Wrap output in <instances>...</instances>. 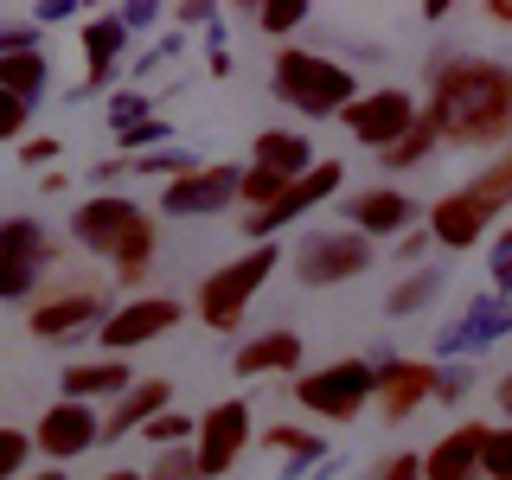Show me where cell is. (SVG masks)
Listing matches in <instances>:
<instances>
[{
  "instance_id": "obj_1",
  "label": "cell",
  "mask_w": 512,
  "mask_h": 480,
  "mask_svg": "<svg viewBox=\"0 0 512 480\" xmlns=\"http://www.w3.org/2000/svg\"><path fill=\"white\" fill-rule=\"evenodd\" d=\"M429 116H436L442 141L461 148H493L512 135V64L442 45L429 58Z\"/></svg>"
},
{
  "instance_id": "obj_2",
  "label": "cell",
  "mask_w": 512,
  "mask_h": 480,
  "mask_svg": "<svg viewBox=\"0 0 512 480\" xmlns=\"http://www.w3.org/2000/svg\"><path fill=\"white\" fill-rule=\"evenodd\" d=\"M71 237L96 256L116 263L122 282H141L154 263V218L141 212L135 199H84L71 212Z\"/></svg>"
},
{
  "instance_id": "obj_3",
  "label": "cell",
  "mask_w": 512,
  "mask_h": 480,
  "mask_svg": "<svg viewBox=\"0 0 512 480\" xmlns=\"http://www.w3.org/2000/svg\"><path fill=\"white\" fill-rule=\"evenodd\" d=\"M276 96L288 109H301V116H346L352 103H359V77L346 71V64H333V58H320L308 52V45H282L276 52Z\"/></svg>"
},
{
  "instance_id": "obj_4",
  "label": "cell",
  "mask_w": 512,
  "mask_h": 480,
  "mask_svg": "<svg viewBox=\"0 0 512 480\" xmlns=\"http://www.w3.org/2000/svg\"><path fill=\"white\" fill-rule=\"evenodd\" d=\"M276 263H282V244H256V250L237 256V263L212 269V276L199 282V320L212 333H237V320H244V308L256 301V288L276 276Z\"/></svg>"
},
{
  "instance_id": "obj_5",
  "label": "cell",
  "mask_w": 512,
  "mask_h": 480,
  "mask_svg": "<svg viewBox=\"0 0 512 480\" xmlns=\"http://www.w3.org/2000/svg\"><path fill=\"white\" fill-rule=\"evenodd\" d=\"M378 397V359H333L295 384V404L320 423H352Z\"/></svg>"
},
{
  "instance_id": "obj_6",
  "label": "cell",
  "mask_w": 512,
  "mask_h": 480,
  "mask_svg": "<svg viewBox=\"0 0 512 480\" xmlns=\"http://www.w3.org/2000/svg\"><path fill=\"white\" fill-rule=\"evenodd\" d=\"M372 237H359V231H308L295 244V256H288V263H295V282L301 288H333V282H352V276H365V269H372Z\"/></svg>"
},
{
  "instance_id": "obj_7",
  "label": "cell",
  "mask_w": 512,
  "mask_h": 480,
  "mask_svg": "<svg viewBox=\"0 0 512 480\" xmlns=\"http://www.w3.org/2000/svg\"><path fill=\"white\" fill-rule=\"evenodd\" d=\"M52 256L58 244L39 218H0V301H26L52 269Z\"/></svg>"
},
{
  "instance_id": "obj_8",
  "label": "cell",
  "mask_w": 512,
  "mask_h": 480,
  "mask_svg": "<svg viewBox=\"0 0 512 480\" xmlns=\"http://www.w3.org/2000/svg\"><path fill=\"white\" fill-rule=\"evenodd\" d=\"M250 442V404L244 397H224L199 416V436H192V455H199V480H218L231 474V461L244 455Z\"/></svg>"
},
{
  "instance_id": "obj_9",
  "label": "cell",
  "mask_w": 512,
  "mask_h": 480,
  "mask_svg": "<svg viewBox=\"0 0 512 480\" xmlns=\"http://www.w3.org/2000/svg\"><path fill=\"white\" fill-rule=\"evenodd\" d=\"M237 192H244V167H224V160H212V167L186 173V180H167V192H160V212H167V218H212V212H231Z\"/></svg>"
},
{
  "instance_id": "obj_10",
  "label": "cell",
  "mask_w": 512,
  "mask_h": 480,
  "mask_svg": "<svg viewBox=\"0 0 512 480\" xmlns=\"http://www.w3.org/2000/svg\"><path fill=\"white\" fill-rule=\"evenodd\" d=\"M416 116H423V109H416L410 90H372V96H359L340 122L352 128V141H365V148L384 154V148H397V141L416 128Z\"/></svg>"
},
{
  "instance_id": "obj_11",
  "label": "cell",
  "mask_w": 512,
  "mask_h": 480,
  "mask_svg": "<svg viewBox=\"0 0 512 480\" xmlns=\"http://www.w3.org/2000/svg\"><path fill=\"white\" fill-rule=\"evenodd\" d=\"M340 186H346V167H340V160H320V167L301 173V180L288 186L276 205H263V212H244V231L256 237V244H269V237H276L288 218H301V212H314V205H327Z\"/></svg>"
},
{
  "instance_id": "obj_12",
  "label": "cell",
  "mask_w": 512,
  "mask_h": 480,
  "mask_svg": "<svg viewBox=\"0 0 512 480\" xmlns=\"http://www.w3.org/2000/svg\"><path fill=\"white\" fill-rule=\"evenodd\" d=\"M372 359H378V397H372V404L391 416V423H404L410 410H423L429 397H436V372H442V365H429V359H391L384 346L372 352Z\"/></svg>"
},
{
  "instance_id": "obj_13",
  "label": "cell",
  "mask_w": 512,
  "mask_h": 480,
  "mask_svg": "<svg viewBox=\"0 0 512 480\" xmlns=\"http://www.w3.org/2000/svg\"><path fill=\"white\" fill-rule=\"evenodd\" d=\"M96 436H103V416H96L90 404H71V397H64V404H52V410L39 416L32 448H39V455H52V468H58V461H71V455H90Z\"/></svg>"
},
{
  "instance_id": "obj_14",
  "label": "cell",
  "mask_w": 512,
  "mask_h": 480,
  "mask_svg": "<svg viewBox=\"0 0 512 480\" xmlns=\"http://www.w3.org/2000/svg\"><path fill=\"white\" fill-rule=\"evenodd\" d=\"M180 301H167V295H141V301H122L116 314L96 327V340H103V352H128V346H141V340H154V333H167V327H180Z\"/></svg>"
},
{
  "instance_id": "obj_15",
  "label": "cell",
  "mask_w": 512,
  "mask_h": 480,
  "mask_svg": "<svg viewBox=\"0 0 512 480\" xmlns=\"http://www.w3.org/2000/svg\"><path fill=\"white\" fill-rule=\"evenodd\" d=\"M103 295L96 288H64V295H45V301H32V320L26 327L39 333V340H71V333H84V327H103Z\"/></svg>"
},
{
  "instance_id": "obj_16",
  "label": "cell",
  "mask_w": 512,
  "mask_h": 480,
  "mask_svg": "<svg viewBox=\"0 0 512 480\" xmlns=\"http://www.w3.org/2000/svg\"><path fill=\"white\" fill-rule=\"evenodd\" d=\"M340 205H346V231H359V237H404L416 224V199H404L397 186H372Z\"/></svg>"
},
{
  "instance_id": "obj_17",
  "label": "cell",
  "mask_w": 512,
  "mask_h": 480,
  "mask_svg": "<svg viewBox=\"0 0 512 480\" xmlns=\"http://www.w3.org/2000/svg\"><path fill=\"white\" fill-rule=\"evenodd\" d=\"M500 333H512V308H506L500 295H480V301H468V308H461V320H448V327H442L436 352L461 359V352H480L487 340H500Z\"/></svg>"
},
{
  "instance_id": "obj_18",
  "label": "cell",
  "mask_w": 512,
  "mask_h": 480,
  "mask_svg": "<svg viewBox=\"0 0 512 480\" xmlns=\"http://www.w3.org/2000/svg\"><path fill=\"white\" fill-rule=\"evenodd\" d=\"M480 455H487V423H461L423 455V480H480Z\"/></svg>"
},
{
  "instance_id": "obj_19",
  "label": "cell",
  "mask_w": 512,
  "mask_h": 480,
  "mask_svg": "<svg viewBox=\"0 0 512 480\" xmlns=\"http://www.w3.org/2000/svg\"><path fill=\"white\" fill-rule=\"evenodd\" d=\"M250 167L269 173V180H282V186H295L301 173L320 167V160H314V148H308V135H295V128H263V135H256Z\"/></svg>"
},
{
  "instance_id": "obj_20",
  "label": "cell",
  "mask_w": 512,
  "mask_h": 480,
  "mask_svg": "<svg viewBox=\"0 0 512 480\" xmlns=\"http://www.w3.org/2000/svg\"><path fill=\"white\" fill-rule=\"evenodd\" d=\"M122 45H128L122 13L84 20V84H77V96H90V90H103V84H109V71L122 64Z\"/></svg>"
},
{
  "instance_id": "obj_21",
  "label": "cell",
  "mask_w": 512,
  "mask_h": 480,
  "mask_svg": "<svg viewBox=\"0 0 512 480\" xmlns=\"http://www.w3.org/2000/svg\"><path fill=\"white\" fill-rule=\"evenodd\" d=\"M167 404H173V384H167V378H135V384L116 397V410L103 416V436L116 442V436H128V429H148Z\"/></svg>"
},
{
  "instance_id": "obj_22",
  "label": "cell",
  "mask_w": 512,
  "mask_h": 480,
  "mask_svg": "<svg viewBox=\"0 0 512 480\" xmlns=\"http://www.w3.org/2000/svg\"><path fill=\"white\" fill-rule=\"evenodd\" d=\"M480 231H487V212H480L468 192H448V199L429 205V237H436L442 250H468Z\"/></svg>"
},
{
  "instance_id": "obj_23",
  "label": "cell",
  "mask_w": 512,
  "mask_h": 480,
  "mask_svg": "<svg viewBox=\"0 0 512 480\" xmlns=\"http://www.w3.org/2000/svg\"><path fill=\"white\" fill-rule=\"evenodd\" d=\"M301 352H308V346H301V333L276 327V333H256V340L237 352L231 365H237V378H263V372H295Z\"/></svg>"
},
{
  "instance_id": "obj_24",
  "label": "cell",
  "mask_w": 512,
  "mask_h": 480,
  "mask_svg": "<svg viewBox=\"0 0 512 480\" xmlns=\"http://www.w3.org/2000/svg\"><path fill=\"white\" fill-rule=\"evenodd\" d=\"M128 365L122 359H84V365H64V397L71 404H90V397H122L128 391Z\"/></svg>"
},
{
  "instance_id": "obj_25",
  "label": "cell",
  "mask_w": 512,
  "mask_h": 480,
  "mask_svg": "<svg viewBox=\"0 0 512 480\" xmlns=\"http://www.w3.org/2000/svg\"><path fill=\"white\" fill-rule=\"evenodd\" d=\"M45 84H52V64H45V52L0 58V90H7V96H20V103H39Z\"/></svg>"
},
{
  "instance_id": "obj_26",
  "label": "cell",
  "mask_w": 512,
  "mask_h": 480,
  "mask_svg": "<svg viewBox=\"0 0 512 480\" xmlns=\"http://www.w3.org/2000/svg\"><path fill=\"white\" fill-rule=\"evenodd\" d=\"M436 141H442V128H436V116H429V109H423V116H416V128H410V135L397 141V148H384L378 160H384V167H391V173H404V167H423V160L436 154Z\"/></svg>"
},
{
  "instance_id": "obj_27",
  "label": "cell",
  "mask_w": 512,
  "mask_h": 480,
  "mask_svg": "<svg viewBox=\"0 0 512 480\" xmlns=\"http://www.w3.org/2000/svg\"><path fill=\"white\" fill-rule=\"evenodd\" d=\"M461 192H468V199H474L487 218L500 212V205H512V148H506L500 160H493V167L480 173V180H468V186H461Z\"/></svg>"
},
{
  "instance_id": "obj_28",
  "label": "cell",
  "mask_w": 512,
  "mask_h": 480,
  "mask_svg": "<svg viewBox=\"0 0 512 480\" xmlns=\"http://www.w3.org/2000/svg\"><path fill=\"white\" fill-rule=\"evenodd\" d=\"M436 288H442V269H416V276H404L391 295H384V314H391V320H410L416 308H429V295H436Z\"/></svg>"
},
{
  "instance_id": "obj_29",
  "label": "cell",
  "mask_w": 512,
  "mask_h": 480,
  "mask_svg": "<svg viewBox=\"0 0 512 480\" xmlns=\"http://www.w3.org/2000/svg\"><path fill=\"white\" fill-rule=\"evenodd\" d=\"M269 448H295V461H288V474H301V468H314V461L320 455H327V442H320L314 436V429H295V423H276V429H269V436H263Z\"/></svg>"
},
{
  "instance_id": "obj_30",
  "label": "cell",
  "mask_w": 512,
  "mask_h": 480,
  "mask_svg": "<svg viewBox=\"0 0 512 480\" xmlns=\"http://www.w3.org/2000/svg\"><path fill=\"white\" fill-rule=\"evenodd\" d=\"M192 436H199V423H192L186 410H160L154 423H148V442H154V448H186Z\"/></svg>"
},
{
  "instance_id": "obj_31",
  "label": "cell",
  "mask_w": 512,
  "mask_h": 480,
  "mask_svg": "<svg viewBox=\"0 0 512 480\" xmlns=\"http://www.w3.org/2000/svg\"><path fill=\"white\" fill-rule=\"evenodd\" d=\"M480 474L487 480H512V423L487 429V455H480Z\"/></svg>"
},
{
  "instance_id": "obj_32",
  "label": "cell",
  "mask_w": 512,
  "mask_h": 480,
  "mask_svg": "<svg viewBox=\"0 0 512 480\" xmlns=\"http://www.w3.org/2000/svg\"><path fill=\"white\" fill-rule=\"evenodd\" d=\"M148 480H199V455H192V448H160Z\"/></svg>"
},
{
  "instance_id": "obj_33",
  "label": "cell",
  "mask_w": 512,
  "mask_h": 480,
  "mask_svg": "<svg viewBox=\"0 0 512 480\" xmlns=\"http://www.w3.org/2000/svg\"><path fill=\"white\" fill-rule=\"evenodd\" d=\"M32 455H39V448H32L26 429H0V480H13V474H20Z\"/></svg>"
},
{
  "instance_id": "obj_34",
  "label": "cell",
  "mask_w": 512,
  "mask_h": 480,
  "mask_svg": "<svg viewBox=\"0 0 512 480\" xmlns=\"http://www.w3.org/2000/svg\"><path fill=\"white\" fill-rule=\"evenodd\" d=\"M109 116H116V135H122V128H141V122L154 116V96H141V90H116Z\"/></svg>"
},
{
  "instance_id": "obj_35",
  "label": "cell",
  "mask_w": 512,
  "mask_h": 480,
  "mask_svg": "<svg viewBox=\"0 0 512 480\" xmlns=\"http://www.w3.org/2000/svg\"><path fill=\"white\" fill-rule=\"evenodd\" d=\"M308 20V0H269V7H256V26L263 32H288Z\"/></svg>"
},
{
  "instance_id": "obj_36",
  "label": "cell",
  "mask_w": 512,
  "mask_h": 480,
  "mask_svg": "<svg viewBox=\"0 0 512 480\" xmlns=\"http://www.w3.org/2000/svg\"><path fill=\"white\" fill-rule=\"evenodd\" d=\"M468 384H474L468 365H442V372H436V397H442V404H461V397H468Z\"/></svg>"
},
{
  "instance_id": "obj_37",
  "label": "cell",
  "mask_w": 512,
  "mask_h": 480,
  "mask_svg": "<svg viewBox=\"0 0 512 480\" xmlns=\"http://www.w3.org/2000/svg\"><path fill=\"white\" fill-rule=\"evenodd\" d=\"M26 116H32V103H20V96H7V90H0V141H13V135H20Z\"/></svg>"
},
{
  "instance_id": "obj_38",
  "label": "cell",
  "mask_w": 512,
  "mask_h": 480,
  "mask_svg": "<svg viewBox=\"0 0 512 480\" xmlns=\"http://www.w3.org/2000/svg\"><path fill=\"white\" fill-rule=\"evenodd\" d=\"M20 52H39V32L32 26H0V58H20Z\"/></svg>"
},
{
  "instance_id": "obj_39",
  "label": "cell",
  "mask_w": 512,
  "mask_h": 480,
  "mask_svg": "<svg viewBox=\"0 0 512 480\" xmlns=\"http://www.w3.org/2000/svg\"><path fill=\"white\" fill-rule=\"evenodd\" d=\"M148 141H167V122H160V116H148L141 128H122L116 148H148Z\"/></svg>"
},
{
  "instance_id": "obj_40",
  "label": "cell",
  "mask_w": 512,
  "mask_h": 480,
  "mask_svg": "<svg viewBox=\"0 0 512 480\" xmlns=\"http://www.w3.org/2000/svg\"><path fill=\"white\" fill-rule=\"evenodd\" d=\"M493 288H512V224L500 231V244H493Z\"/></svg>"
},
{
  "instance_id": "obj_41",
  "label": "cell",
  "mask_w": 512,
  "mask_h": 480,
  "mask_svg": "<svg viewBox=\"0 0 512 480\" xmlns=\"http://www.w3.org/2000/svg\"><path fill=\"white\" fill-rule=\"evenodd\" d=\"M58 148H64L58 135H32L26 148H20V160H26V167H45V160H58Z\"/></svg>"
},
{
  "instance_id": "obj_42",
  "label": "cell",
  "mask_w": 512,
  "mask_h": 480,
  "mask_svg": "<svg viewBox=\"0 0 512 480\" xmlns=\"http://www.w3.org/2000/svg\"><path fill=\"white\" fill-rule=\"evenodd\" d=\"M378 480H423V455H391L378 468Z\"/></svg>"
},
{
  "instance_id": "obj_43",
  "label": "cell",
  "mask_w": 512,
  "mask_h": 480,
  "mask_svg": "<svg viewBox=\"0 0 512 480\" xmlns=\"http://www.w3.org/2000/svg\"><path fill=\"white\" fill-rule=\"evenodd\" d=\"M423 244H429V231H410V237H397V263H416V256H423Z\"/></svg>"
},
{
  "instance_id": "obj_44",
  "label": "cell",
  "mask_w": 512,
  "mask_h": 480,
  "mask_svg": "<svg viewBox=\"0 0 512 480\" xmlns=\"http://www.w3.org/2000/svg\"><path fill=\"white\" fill-rule=\"evenodd\" d=\"M154 20H160V7H128V13H122L128 32H135V26H154Z\"/></svg>"
},
{
  "instance_id": "obj_45",
  "label": "cell",
  "mask_w": 512,
  "mask_h": 480,
  "mask_svg": "<svg viewBox=\"0 0 512 480\" xmlns=\"http://www.w3.org/2000/svg\"><path fill=\"white\" fill-rule=\"evenodd\" d=\"M71 13H77L71 0H45V7H39V20H71Z\"/></svg>"
},
{
  "instance_id": "obj_46",
  "label": "cell",
  "mask_w": 512,
  "mask_h": 480,
  "mask_svg": "<svg viewBox=\"0 0 512 480\" xmlns=\"http://www.w3.org/2000/svg\"><path fill=\"white\" fill-rule=\"evenodd\" d=\"M487 20H500V26H512V7H506V0H493V7H487Z\"/></svg>"
},
{
  "instance_id": "obj_47",
  "label": "cell",
  "mask_w": 512,
  "mask_h": 480,
  "mask_svg": "<svg viewBox=\"0 0 512 480\" xmlns=\"http://www.w3.org/2000/svg\"><path fill=\"white\" fill-rule=\"evenodd\" d=\"M500 410H506V416H512V372H506V378H500Z\"/></svg>"
},
{
  "instance_id": "obj_48",
  "label": "cell",
  "mask_w": 512,
  "mask_h": 480,
  "mask_svg": "<svg viewBox=\"0 0 512 480\" xmlns=\"http://www.w3.org/2000/svg\"><path fill=\"white\" fill-rule=\"evenodd\" d=\"M103 480H148V474H135V468H109Z\"/></svg>"
},
{
  "instance_id": "obj_49",
  "label": "cell",
  "mask_w": 512,
  "mask_h": 480,
  "mask_svg": "<svg viewBox=\"0 0 512 480\" xmlns=\"http://www.w3.org/2000/svg\"><path fill=\"white\" fill-rule=\"evenodd\" d=\"M32 480H64V468H45V474H32Z\"/></svg>"
}]
</instances>
